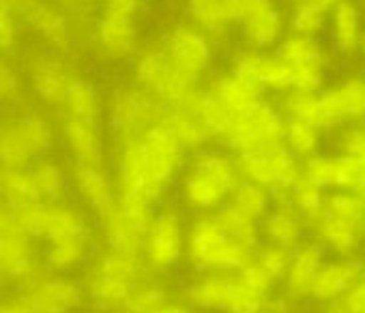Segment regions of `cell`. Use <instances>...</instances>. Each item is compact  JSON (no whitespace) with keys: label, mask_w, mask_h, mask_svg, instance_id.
<instances>
[{"label":"cell","mask_w":365,"mask_h":313,"mask_svg":"<svg viewBox=\"0 0 365 313\" xmlns=\"http://www.w3.org/2000/svg\"><path fill=\"white\" fill-rule=\"evenodd\" d=\"M241 181L230 156L215 150H200L182 181V198L196 211H217Z\"/></svg>","instance_id":"1"},{"label":"cell","mask_w":365,"mask_h":313,"mask_svg":"<svg viewBox=\"0 0 365 313\" xmlns=\"http://www.w3.org/2000/svg\"><path fill=\"white\" fill-rule=\"evenodd\" d=\"M187 247L198 268H243L252 253V247L228 234L217 215H205L194 223Z\"/></svg>","instance_id":"2"},{"label":"cell","mask_w":365,"mask_h":313,"mask_svg":"<svg viewBox=\"0 0 365 313\" xmlns=\"http://www.w3.org/2000/svg\"><path fill=\"white\" fill-rule=\"evenodd\" d=\"M159 48L172 71L200 84L215 60V43L190 22L170 26L163 33Z\"/></svg>","instance_id":"3"},{"label":"cell","mask_w":365,"mask_h":313,"mask_svg":"<svg viewBox=\"0 0 365 313\" xmlns=\"http://www.w3.org/2000/svg\"><path fill=\"white\" fill-rule=\"evenodd\" d=\"M144 183L163 198L170 183L185 164V148L178 144L174 133L159 120L140 135Z\"/></svg>","instance_id":"4"},{"label":"cell","mask_w":365,"mask_h":313,"mask_svg":"<svg viewBox=\"0 0 365 313\" xmlns=\"http://www.w3.org/2000/svg\"><path fill=\"white\" fill-rule=\"evenodd\" d=\"M286 118L264 99L235 112L230 116L224 142L239 154L258 146L282 142Z\"/></svg>","instance_id":"5"},{"label":"cell","mask_w":365,"mask_h":313,"mask_svg":"<svg viewBox=\"0 0 365 313\" xmlns=\"http://www.w3.org/2000/svg\"><path fill=\"white\" fill-rule=\"evenodd\" d=\"M161 112V103L135 84L116 88L108 101V122L116 139L142 135L159 122Z\"/></svg>","instance_id":"6"},{"label":"cell","mask_w":365,"mask_h":313,"mask_svg":"<svg viewBox=\"0 0 365 313\" xmlns=\"http://www.w3.org/2000/svg\"><path fill=\"white\" fill-rule=\"evenodd\" d=\"M24 67L35 99L48 110H58L67 86L76 75L73 67L63 58V54L50 50H33V54L24 60Z\"/></svg>","instance_id":"7"},{"label":"cell","mask_w":365,"mask_h":313,"mask_svg":"<svg viewBox=\"0 0 365 313\" xmlns=\"http://www.w3.org/2000/svg\"><path fill=\"white\" fill-rule=\"evenodd\" d=\"M22 230L31 236V238H48L58 240L65 236H73V234H84L88 232L84 215L67 204L65 200L61 202H37L35 206L18 213Z\"/></svg>","instance_id":"8"},{"label":"cell","mask_w":365,"mask_h":313,"mask_svg":"<svg viewBox=\"0 0 365 313\" xmlns=\"http://www.w3.org/2000/svg\"><path fill=\"white\" fill-rule=\"evenodd\" d=\"M185 249L182 219L174 206L159 208L142 238V255L155 268L174 266Z\"/></svg>","instance_id":"9"},{"label":"cell","mask_w":365,"mask_h":313,"mask_svg":"<svg viewBox=\"0 0 365 313\" xmlns=\"http://www.w3.org/2000/svg\"><path fill=\"white\" fill-rule=\"evenodd\" d=\"M95 52L110 63L131 60L140 50V35L133 16L101 9L93 28Z\"/></svg>","instance_id":"10"},{"label":"cell","mask_w":365,"mask_h":313,"mask_svg":"<svg viewBox=\"0 0 365 313\" xmlns=\"http://www.w3.org/2000/svg\"><path fill=\"white\" fill-rule=\"evenodd\" d=\"M24 28L50 52L65 54L71 46V22L56 0H35L20 16Z\"/></svg>","instance_id":"11"},{"label":"cell","mask_w":365,"mask_h":313,"mask_svg":"<svg viewBox=\"0 0 365 313\" xmlns=\"http://www.w3.org/2000/svg\"><path fill=\"white\" fill-rule=\"evenodd\" d=\"M61 137L65 148L73 159V166H93L103 168L106 161V142L101 133V124L63 118L61 116Z\"/></svg>","instance_id":"12"},{"label":"cell","mask_w":365,"mask_h":313,"mask_svg":"<svg viewBox=\"0 0 365 313\" xmlns=\"http://www.w3.org/2000/svg\"><path fill=\"white\" fill-rule=\"evenodd\" d=\"M73 187L84 202V206L97 215L101 221H106L114 211H116V191L106 174L103 168H93V166H73Z\"/></svg>","instance_id":"13"},{"label":"cell","mask_w":365,"mask_h":313,"mask_svg":"<svg viewBox=\"0 0 365 313\" xmlns=\"http://www.w3.org/2000/svg\"><path fill=\"white\" fill-rule=\"evenodd\" d=\"M16 133L31 154V159L37 161L41 156H48L56 146V127L48 114L41 110H20L9 112Z\"/></svg>","instance_id":"14"},{"label":"cell","mask_w":365,"mask_h":313,"mask_svg":"<svg viewBox=\"0 0 365 313\" xmlns=\"http://www.w3.org/2000/svg\"><path fill=\"white\" fill-rule=\"evenodd\" d=\"M58 112L63 118L101 124L103 114H106V105H103V97H101L99 88L95 86V82L76 73L67 86V92L61 101Z\"/></svg>","instance_id":"15"},{"label":"cell","mask_w":365,"mask_h":313,"mask_svg":"<svg viewBox=\"0 0 365 313\" xmlns=\"http://www.w3.org/2000/svg\"><path fill=\"white\" fill-rule=\"evenodd\" d=\"M187 22L200 28L213 43L224 35L228 37L230 28L237 26V14L232 0H185Z\"/></svg>","instance_id":"16"},{"label":"cell","mask_w":365,"mask_h":313,"mask_svg":"<svg viewBox=\"0 0 365 313\" xmlns=\"http://www.w3.org/2000/svg\"><path fill=\"white\" fill-rule=\"evenodd\" d=\"M26 300L33 313H69L82 302V290L67 279H54L37 283Z\"/></svg>","instance_id":"17"},{"label":"cell","mask_w":365,"mask_h":313,"mask_svg":"<svg viewBox=\"0 0 365 313\" xmlns=\"http://www.w3.org/2000/svg\"><path fill=\"white\" fill-rule=\"evenodd\" d=\"M133 60V84L153 95L157 101L172 75V67L168 65L159 46H148L138 50Z\"/></svg>","instance_id":"18"},{"label":"cell","mask_w":365,"mask_h":313,"mask_svg":"<svg viewBox=\"0 0 365 313\" xmlns=\"http://www.w3.org/2000/svg\"><path fill=\"white\" fill-rule=\"evenodd\" d=\"M178 139L185 150H202L207 144L213 142V135L196 116L194 110H178V107H163L159 118Z\"/></svg>","instance_id":"19"},{"label":"cell","mask_w":365,"mask_h":313,"mask_svg":"<svg viewBox=\"0 0 365 313\" xmlns=\"http://www.w3.org/2000/svg\"><path fill=\"white\" fill-rule=\"evenodd\" d=\"M207 90L230 112H239L256 101L262 99V90L247 84L245 80H241L239 75H235L232 71H224V73H217L209 80L207 84Z\"/></svg>","instance_id":"20"},{"label":"cell","mask_w":365,"mask_h":313,"mask_svg":"<svg viewBox=\"0 0 365 313\" xmlns=\"http://www.w3.org/2000/svg\"><path fill=\"white\" fill-rule=\"evenodd\" d=\"M29 172H31L39 202L50 204V202L65 200V196L69 191V176H67L65 168L58 161H54L50 154L33 161L29 166Z\"/></svg>","instance_id":"21"},{"label":"cell","mask_w":365,"mask_h":313,"mask_svg":"<svg viewBox=\"0 0 365 313\" xmlns=\"http://www.w3.org/2000/svg\"><path fill=\"white\" fill-rule=\"evenodd\" d=\"M0 200L16 213H22L39 202L29 168H0Z\"/></svg>","instance_id":"22"},{"label":"cell","mask_w":365,"mask_h":313,"mask_svg":"<svg viewBox=\"0 0 365 313\" xmlns=\"http://www.w3.org/2000/svg\"><path fill=\"white\" fill-rule=\"evenodd\" d=\"M35 266V251L26 232L9 234L0 238V275L22 277Z\"/></svg>","instance_id":"23"},{"label":"cell","mask_w":365,"mask_h":313,"mask_svg":"<svg viewBox=\"0 0 365 313\" xmlns=\"http://www.w3.org/2000/svg\"><path fill=\"white\" fill-rule=\"evenodd\" d=\"M241 33H243V41H245L247 50H256V52L273 50L284 37L282 14L273 7L271 11L241 24Z\"/></svg>","instance_id":"24"},{"label":"cell","mask_w":365,"mask_h":313,"mask_svg":"<svg viewBox=\"0 0 365 313\" xmlns=\"http://www.w3.org/2000/svg\"><path fill=\"white\" fill-rule=\"evenodd\" d=\"M142 249H118L110 247L108 253L101 258L97 275L123 281L127 285H133L138 275L142 272Z\"/></svg>","instance_id":"25"},{"label":"cell","mask_w":365,"mask_h":313,"mask_svg":"<svg viewBox=\"0 0 365 313\" xmlns=\"http://www.w3.org/2000/svg\"><path fill=\"white\" fill-rule=\"evenodd\" d=\"M275 56L288 65H318L324 67V52L314 37L303 35H284L282 41L273 48Z\"/></svg>","instance_id":"26"},{"label":"cell","mask_w":365,"mask_h":313,"mask_svg":"<svg viewBox=\"0 0 365 313\" xmlns=\"http://www.w3.org/2000/svg\"><path fill=\"white\" fill-rule=\"evenodd\" d=\"M88 249H91L88 232L52 240L50 249H48V264L54 270H67V268L80 264L86 258Z\"/></svg>","instance_id":"27"},{"label":"cell","mask_w":365,"mask_h":313,"mask_svg":"<svg viewBox=\"0 0 365 313\" xmlns=\"http://www.w3.org/2000/svg\"><path fill=\"white\" fill-rule=\"evenodd\" d=\"M31 154L22 146L11 114H0V168H29Z\"/></svg>","instance_id":"28"},{"label":"cell","mask_w":365,"mask_h":313,"mask_svg":"<svg viewBox=\"0 0 365 313\" xmlns=\"http://www.w3.org/2000/svg\"><path fill=\"white\" fill-rule=\"evenodd\" d=\"M196 116L202 120V124L209 129V133L213 135V139H222L226 129H228V122H230V112L207 90V86H202L194 107Z\"/></svg>","instance_id":"29"},{"label":"cell","mask_w":365,"mask_h":313,"mask_svg":"<svg viewBox=\"0 0 365 313\" xmlns=\"http://www.w3.org/2000/svg\"><path fill=\"white\" fill-rule=\"evenodd\" d=\"M333 26H335V48L341 52L354 50L359 43L361 26H359V11L352 3H348V0H339V3L335 5Z\"/></svg>","instance_id":"30"},{"label":"cell","mask_w":365,"mask_h":313,"mask_svg":"<svg viewBox=\"0 0 365 313\" xmlns=\"http://www.w3.org/2000/svg\"><path fill=\"white\" fill-rule=\"evenodd\" d=\"M228 202H230L235 208H239L243 215H247V217H252V219L258 221V219L264 217V213H267L269 196H267V191L262 189V185H256V183H252V181H247V179H241V181L237 183V187L232 189Z\"/></svg>","instance_id":"31"},{"label":"cell","mask_w":365,"mask_h":313,"mask_svg":"<svg viewBox=\"0 0 365 313\" xmlns=\"http://www.w3.org/2000/svg\"><path fill=\"white\" fill-rule=\"evenodd\" d=\"M230 279H217V277H209L198 281L196 285H192L190 290V298L196 307H205V309H226V300L230 294Z\"/></svg>","instance_id":"32"},{"label":"cell","mask_w":365,"mask_h":313,"mask_svg":"<svg viewBox=\"0 0 365 313\" xmlns=\"http://www.w3.org/2000/svg\"><path fill=\"white\" fill-rule=\"evenodd\" d=\"M284 144L290 152L305 154L318 144V127L303 118H286L284 122Z\"/></svg>","instance_id":"33"},{"label":"cell","mask_w":365,"mask_h":313,"mask_svg":"<svg viewBox=\"0 0 365 313\" xmlns=\"http://www.w3.org/2000/svg\"><path fill=\"white\" fill-rule=\"evenodd\" d=\"M217 217H220V221L224 223V228L228 230V234L235 240H239V243H243L247 247H254L256 245V219L243 215L230 202L228 204H222L217 208Z\"/></svg>","instance_id":"34"},{"label":"cell","mask_w":365,"mask_h":313,"mask_svg":"<svg viewBox=\"0 0 365 313\" xmlns=\"http://www.w3.org/2000/svg\"><path fill=\"white\" fill-rule=\"evenodd\" d=\"M24 97V80L16 65L7 58L0 56V110L16 107Z\"/></svg>","instance_id":"35"},{"label":"cell","mask_w":365,"mask_h":313,"mask_svg":"<svg viewBox=\"0 0 365 313\" xmlns=\"http://www.w3.org/2000/svg\"><path fill=\"white\" fill-rule=\"evenodd\" d=\"M320 99V90H301V88H290L284 92V107L288 112V118H303L309 120L316 114Z\"/></svg>","instance_id":"36"},{"label":"cell","mask_w":365,"mask_h":313,"mask_svg":"<svg viewBox=\"0 0 365 313\" xmlns=\"http://www.w3.org/2000/svg\"><path fill=\"white\" fill-rule=\"evenodd\" d=\"M131 292V285L123 283V281H116V279H110V277H103L99 275L93 283H91V294L97 302L106 304V307H118V304H125L127 302V296Z\"/></svg>","instance_id":"37"},{"label":"cell","mask_w":365,"mask_h":313,"mask_svg":"<svg viewBox=\"0 0 365 313\" xmlns=\"http://www.w3.org/2000/svg\"><path fill=\"white\" fill-rule=\"evenodd\" d=\"M264 230H267V236L275 243V245H282V247H290L297 236H299V226L297 221L288 215V213H271L264 221Z\"/></svg>","instance_id":"38"},{"label":"cell","mask_w":365,"mask_h":313,"mask_svg":"<svg viewBox=\"0 0 365 313\" xmlns=\"http://www.w3.org/2000/svg\"><path fill=\"white\" fill-rule=\"evenodd\" d=\"M344 118H346V114H344V107L339 103L337 90H324V92H320L318 107H316V114H314L312 122L318 129H327V127L339 124Z\"/></svg>","instance_id":"39"},{"label":"cell","mask_w":365,"mask_h":313,"mask_svg":"<svg viewBox=\"0 0 365 313\" xmlns=\"http://www.w3.org/2000/svg\"><path fill=\"white\" fill-rule=\"evenodd\" d=\"M335 90H337V97H339L346 118L348 116L350 118L365 116V82L363 80H350Z\"/></svg>","instance_id":"40"},{"label":"cell","mask_w":365,"mask_h":313,"mask_svg":"<svg viewBox=\"0 0 365 313\" xmlns=\"http://www.w3.org/2000/svg\"><path fill=\"white\" fill-rule=\"evenodd\" d=\"M324 26V14L312 9L305 3H299V7L292 14L290 20V28L294 35H303V37H316Z\"/></svg>","instance_id":"41"},{"label":"cell","mask_w":365,"mask_h":313,"mask_svg":"<svg viewBox=\"0 0 365 313\" xmlns=\"http://www.w3.org/2000/svg\"><path fill=\"white\" fill-rule=\"evenodd\" d=\"M335 183L339 185H350V187H361L365 185V159L359 156H341L335 161Z\"/></svg>","instance_id":"42"},{"label":"cell","mask_w":365,"mask_h":313,"mask_svg":"<svg viewBox=\"0 0 365 313\" xmlns=\"http://www.w3.org/2000/svg\"><path fill=\"white\" fill-rule=\"evenodd\" d=\"M165 294L157 287H146L140 292H129L127 296V311L129 313H155L157 309H161L165 304Z\"/></svg>","instance_id":"43"},{"label":"cell","mask_w":365,"mask_h":313,"mask_svg":"<svg viewBox=\"0 0 365 313\" xmlns=\"http://www.w3.org/2000/svg\"><path fill=\"white\" fill-rule=\"evenodd\" d=\"M20 41L18 16L11 14L5 5H0V56H9Z\"/></svg>","instance_id":"44"},{"label":"cell","mask_w":365,"mask_h":313,"mask_svg":"<svg viewBox=\"0 0 365 313\" xmlns=\"http://www.w3.org/2000/svg\"><path fill=\"white\" fill-rule=\"evenodd\" d=\"M258 309H260V296L250 292L243 283L232 281L224 311H230V313H256Z\"/></svg>","instance_id":"45"},{"label":"cell","mask_w":365,"mask_h":313,"mask_svg":"<svg viewBox=\"0 0 365 313\" xmlns=\"http://www.w3.org/2000/svg\"><path fill=\"white\" fill-rule=\"evenodd\" d=\"M305 181L318 189L335 183V161L327 159V156H314L305 168Z\"/></svg>","instance_id":"46"},{"label":"cell","mask_w":365,"mask_h":313,"mask_svg":"<svg viewBox=\"0 0 365 313\" xmlns=\"http://www.w3.org/2000/svg\"><path fill=\"white\" fill-rule=\"evenodd\" d=\"M292 202H297L312 217L320 213V191L305 179H297V183L292 185Z\"/></svg>","instance_id":"47"},{"label":"cell","mask_w":365,"mask_h":313,"mask_svg":"<svg viewBox=\"0 0 365 313\" xmlns=\"http://www.w3.org/2000/svg\"><path fill=\"white\" fill-rule=\"evenodd\" d=\"M235 3V14H237V24H245L267 11H271L275 5L273 0H232Z\"/></svg>","instance_id":"48"},{"label":"cell","mask_w":365,"mask_h":313,"mask_svg":"<svg viewBox=\"0 0 365 313\" xmlns=\"http://www.w3.org/2000/svg\"><path fill=\"white\" fill-rule=\"evenodd\" d=\"M292 67H294V84H292V88L320 90V86H322V67H318V65H292Z\"/></svg>","instance_id":"49"},{"label":"cell","mask_w":365,"mask_h":313,"mask_svg":"<svg viewBox=\"0 0 365 313\" xmlns=\"http://www.w3.org/2000/svg\"><path fill=\"white\" fill-rule=\"evenodd\" d=\"M269 279H271V275L262 268V266H256V264H245L243 268H241V283L250 290V292H254L256 296H260L267 287H269Z\"/></svg>","instance_id":"50"},{"label":"cell","mask_w":365,"mask_h":313,"mask_svg":"<svg viewBox=\"0 0 365 313\" xmlns=\"http://www.w3.org/2000/svg\"><path fill=\"white\" fill-rule=\"evenodd\" d=\"M331 213H335L337 217H341V219H346V221H354V219H361V215H363V204L356 202L354 198L337 196V198H333Z\"/></svg>","instance_id":"51"},{"label":"cell","mask_w":365,"mask_h":313,"mask_svg":"<svg viewBox=\"0 0 365 313\" xmlns=\"http://www.w3.org/2000/svg\"><path fill=\"white\" fill-rule=\"evenodd\" d=\"M286 264H288V253L282 245H275L271 249L264 251L262 255V268L273 277V275H282L286 270Z\"/></svg>","instance_id":"52"},{"label":"cell","mask_w":365,"mask_h":313,"mask_svg":"<svg viewBox=\"0 0 365 313\" xmlns=\"http://www.w3.org/2000/svg\"><path fill=\"white\" fill-rule=\"evenodd\" d=\"M18 232H24L18 213L9 204L0 200V238L9 236V234H18Z\"/></svg>","instance_id":"53"},{"label":"cell","mask_w":365,"mask_h":313,"mask_svg":"<svg viewBox=\"0 0 365 313\" xmlns=\"http://www.w3.org/2000/svg\"><path fill=\"white\" fill-rule=\"evenodd\" d=\"M142 3H144V0H103V9L135 18V14L140 11Z\"/></svg>","instance_id":"54"},{"label":"cell","mask_w":365,"mask_h":313,"mask_svg":"<svg viewBox=\"0 0 365 313\" xmlns=\"http://www.w3.org/2000/svg\"><path fill=\"white\" fill-rule=\"evenodd\" d=\"M346 150L352 156L365 159V129H356L346 135Z\"/></svg>","instance_id":"55"},{"label":"cell","mask_w":365,"mask_h":313,"mask_svg":"<svg viewBox=\"0 0 365 313\" xmlns=\"http://www.w3.org/2000/svg\"><path fill=\"white\" fill-rule=\"evenodd\" d=\"M0 313H33L29 300H7V302H0Z\"/></svg>","instance_id":"56"},{"label":"cell","mask_w":365,"mask_h":313,"mask_svg":"<svg viewBox=\"0 0 365 313\" xmlns=\"http://www.w3.org/2000/svg\"><path fill=\"white\" fill-rule=\"evenodd\" d=\"M35 3V0H0V5H5L11 14H16L18 18Z\"/></svg>","instance_id":"57"},{"label":"cell","mask_w":365,"mask_h":313,"mask_svg":"<svg viewBox=\"0 0 365 313\" xmlns=\"http://www.w3.org/2000/svg\"><path fill=\"white\" fill-rule=\"evenodd\" d=\"M301 3H305V5H309L312 9H316V11H320V14H327L329 9H333L339 0H301Z\"/></svg>","instance_id":"58"},{"label":"cell","mask_w":365,"mask_h":313,"mask_svg":"<svg viewBox=\"0 0 365 313\" xmlns=\"http://www.w3.org/2000/svg\"><path fill=\"white\" fill-rule=\"evenodd\" d=\"M155 313H192L190 309H185V307H180V304H163L161 309H157Z\"/></svg>","instance_id":"59"},{"label":"cell","mask_w":365,"mask_h":313,"mask_svg":"<svg viewBox=\"0 0 365 313\" xmlns=\"http://www.w3.org/2000/svg\"><path fill=\"white\" fill-rule=\"evenodd\" d=\"M56 3H61V5H67V3H73V0H56Z\"/></svg>","instance_id":"60"},{"label":"cell","mask_w":365,"mask_h":313,"mask_svg":"<svg viewBox=\"0 0 365 313\" xmlns=\"http://www.w3.org/2000/svg\"><path fill=\"white\" fill-rule=\"evenodd\" d=\"M363 52H365V41H363Z\"/></svg>","instance_id":"61"}]
</instances>
